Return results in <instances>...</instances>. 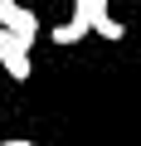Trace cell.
Segmentation results:
<instances>
[{"instance_id":"1","label":"cell","mask_w":141,"mask_h":146,"mask_svg":"<svg viewBox=\"0 0 141 146\" xmlns=\"http://www.w3.org/2000/svg\"><path fill=\"white\" fill-rule=\"evenodd\" d=\"M0 29H10L20 44H34L39 39V15L20 0H0Z\"/></svg>"},{"instance_id":"2","label":"cell","mask_w":141,"mask_h":146,"mask_svg":"<svg viewBox=\"0 0 141 146\" xmlns=\"http://www.w3.org/2000/svg\"><path fill=\"white\" fill-rule=\"evenodd\" d=\"M0 68H5L10 78H20V83L34 73V63H29V44H20L10 29H0Z\"/></svg>"},{"instance_id":"3","label":"cell","mask_w":141,"mask_h":146,"mask_svg":"<svg viewBox=\"0 0 141 146\" xmlns=\"http://www.w3.org/2000/svg\"><path fill=\"white\" fill-rule=\"evenodd\" d=\"M102 15H107V0H73V20H78V25L93 29Z\"/></svg>"},{"instance_id":"4","label":"cell","mask_w":141,"mask_h":146,"mask_svg":"<svg viewBox=\"0 0 141 146\" xmlns=\"http://www.w3.org/2000/svg\"><path fill=\"white\" fill-rule=\"evenodd\" d=\"M88 34H93L88 25H78L73 15H68V25H58V29H54V44H58V49H68V44H78V39H88Z\"/></svg>"},{"instance_id":"5","label":"cell","mask_w":141,"mask_h":146,"mask_svg":"<svg viewBox=\"0 0 141 146\" xmlns=\"http://www.w3.org/2000/svg\"><path fill=\"white\" fill-rule=\"evenodd\" d=\"M93 34H102V39H112V44H117V39H126V25H122V20H112V15H102V20L93 25Z\"/></svg>"},{"instance_id":"6","label":"cell","mask_w":141,"mask_h":146,"mask_svg":"<svg viewBox=\"0 0 141 146\" xmlns=\"http://www.w3.org/2000/svg\"><path fill=\"white\" fill-rule=\"evenodd\" d=\"M0 146H34V141H24V136H15V141H0Z\"/></svg>"}]
</instances>
